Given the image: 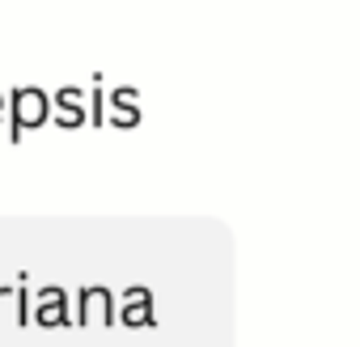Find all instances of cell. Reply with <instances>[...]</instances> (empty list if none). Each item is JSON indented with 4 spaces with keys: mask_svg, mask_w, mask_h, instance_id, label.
I'll return each instance as SVG.
<instances>
[{
    "mask_svg": "<svg viewBox=\"0 0 360 347\" xmlns=\"http://www.w3.org/2000/svg\"><path fill=\"white\" fill-rule=\"evenodd\" d=\"M51 119V98L34 85H22L9 93V144H22L30 127H43Z\"/></svg>",
    "mask_w": 360,
    "mask_h": 347,
    "instance_id": "obj_1",
    "label": "cell"
},
{
    "mask_svg": "<svg viewBox=\"0 0 360 347\" xmlns=\"http://www.w3.org/2000/svg\"><path fill=\"white\" fill-rule=\"evenodd\" d=\"M34 322L43 330H64V326H77V313L68 309V292L60 284H43L34 292Z\"/></svg>",
    "mask_w": 360,
    "mask_h": 347,
    "instance_id": "obj_2",
    "label": "cell"
},
{
    "mask_svg": "<svg viewBox=\"0 0 360 347\" xmlns=\"http://www.w3.org/2000/svg\"><path fill=\"white\" fill-rule=\"evenodd\" d=\"M115 322H119V313H115L110 288L89 284L77 292V326H115Z\"/></svg>",
    "mask_w": 360,
    "mask_h": 347,
    "instance_id": "obj_3",
    "label": "cell"
},
{
    "mask_svg": "<svg viewBox=\"0 0 360 347\" xmlns=\"http://www.w3.org/2000/svg\"><path fill=\"white\" fill-rule=\"evenodd\" d=\"M51 119H56V127H64V131L85 127V123H89V102H85V89L64 85V89L51 98Z\"/></svg>",
    "mask_w": 360,
    "mask_h": 347,
    "instance_id": "obj_4",
    "label": "cell"
},
{
    "mask_svg": "<svg viewBox=\"0 0 360 347\" xmlns=\"http://www.w3.org/2000/svg\"><path fill=\"white\" fill-rule=\"evenodd\" d=\"M119 322L131 326V330H144V326H157V313H153V292L144 284H131L123 288V305H119Z\"/></svg>",
    "mask_w": 360,
    "mask_h": 347,
    "instance_id": "obj_5",
    "label": "cell"
},
{
    "mask_svg": "<svg viewBox=\"0 0 360 347\" xmlns=\"http://www.w3.org/2000/svg\"><path fill=\"white\" fill-rule=\"evenodd\" d=\"M140 89H131V85H123V89H106V123L110 127H123V131H131V127H140Z\"/></svg>",
    "mask_w": 360,
    "mask_h": 347,
    "instance_id": "obj_6",
    "label": "cell"
},
{
    "mask_svg": "<svg viewBox=\"0 0 360 347\" xmlns=\"http://www.w3.org/2000/svg\"><path fill=\"white\" fill-rule=\"evenodd\" d=\"M13 309V317H18V326H22V284H0V322H5V313Z\"/></svg>",
    "mask_w": 360,
    "mask_h": 347,
    "instance_id": "obj_7",
    "label": "cell"
},
{
    "mask_svg": "<svg viewBox=\"0 0 360 347\" xmlns=\"http://www.w3.org/2000/svg\"><path fill=\"white\" fill-rule=\"evenodd\" d=\"M89 123L102 127L106 123V89H102V77H94V93H89Z\"/></svg>",
    "mask_w": 360,
    "mask_h": 347,
    "instance_id": "obj_8",
    "label": "cell"
},
{
    "mask_svg": "<svg viewBox=\"0 0 360 347\" xmlns=\"http://www.w3.org/2000/svg\"><path fill=\"white\" fill-rule=\"evenodd\" d=\"M5 114H9V98H5V93H0V119H5Z\"/></svg>",
    "mask_w": 360,
    "mask_h": 347,
    "instance_id": "obj_9",
    "label": "cell"
}]
</instances>
